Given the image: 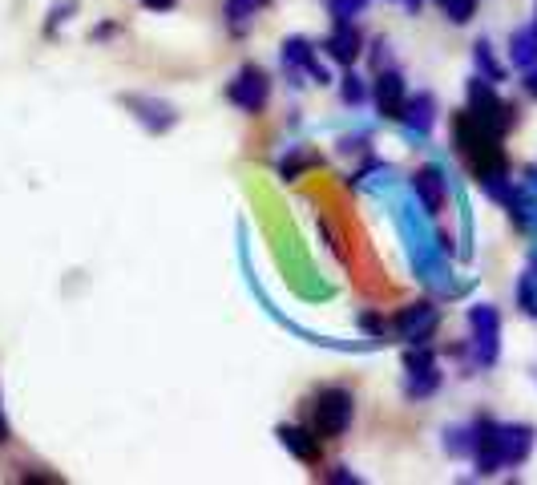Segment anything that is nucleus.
I'll list each match as a JSON object with an SVG mask.
<instances>
[{
	"mask_svg": "<svg viewBox=\"0 0 537 485\" xmlns=\"http://www.w3.org/2000/svg\"><path fill=\"white\" fill-rule=\"evenodd\" d=\"M283 65H287V69H303L311 81L328 85V69L315 61V53H311V45H307L303 37H291V41H283Z\"/></svg>",
	"mask_w": 537,
	"mask_h": 485,
	"instance_id": "10",
	"label": "nucleus"
},
{
	"mask_svg": "<svg viewBox=\"0 0 537 485\" xmlns=\"http://www.w3.org/2000/svg\"><path fill=\"white\" fill-rule=\"evenodd\" d=\"M400 118L408 122V130H412V134H428V130H433V118H437V102H433V93H416V97H408Z\"/></svg>",
	"mask_w": 537,
	"mask_h": 485,
	"instance_id": "14",
	"label": "nucleus"
},
{
	"mask_svg": "<svg viewBox=\"0 0 537 485\" xmlns=\"http://www.w3.org/2000/svg\"><path fill=\"white\" fill-rule=\"evenodd\" d=\"M360 328H364V332H372V336H384V320H380V316H364V320H360Z\"/></svg>",
	"mask_w": 537,
	"mask_h": 485,
	"instance_id": "24",
	"label": "nucleus"
},
{
	"mask_svg": "<svg viewBox=\"0 0 537 485\" xmlns=\"http://www.w3.org/2000/svg\"><path fill=\"white\" fill-rule=\"evenodd\" d=\"M533 429L529 425H497V421H477V473H497L501 465H521L529 457Z\"/></svg>",
	"mask_w": 537,
	"mask_h": 485,
	"instance_id": "1",
	"label": "nucleus"
},
{
	"mask_svg": "<svg viewBox=\"0 0 537 485\" xmlns=\"http://www.w3.org/2000/svg\"><path fill=\"white\" fill-rule=\"evenodd\" d=\"M424 5V0H408V9H420Z\"/></svg>",
	"mask_w": 537,
	"mask_h": 485,
	"instance_id": "28",
	"label": "nucleus"
},
{
	"mask_svg": "<svg viewBox=\"0 0 537 485\" xmlns=\"http://www.w3.org/2000/svg\"><path fill=\"white\" fill-rule=\"evenodd\" d=\"M267 5V0H227V17L235 29H243L247 21H255V13Z\"/></svg>",
	"mask_w": 537,
	"mask_h": 485,
	"instance_id": "19",
	"label": "nucleus"
},
{
	"mask_svg": "<svg viewBox=\"0 0 537 485\" xmlns=\"http://www.w3.org/2000/svg\"><path fill=\"white\" fill-rule=\"evenodd\" d=\"M142 5H146V9H154V13H166V9H174V5H178V0H142Z\"/></svg>",
	"mask_w": 537,
	"mask_h": 485,
	"instance_id": "25",
	"label": "nucleus"
},
{
	"mask_svg": "<svg viewBox=\"0 0 537 485\" xmlns=\"http://www.w3.org/2000/svg\"><path fill=\"white\" fill-rule=\"evenodd\" d=\"M404 102H408V89H404V77L396 69L380 73L376 77V106L384 118H400L404 114Z\"/></svg>",
	"mask_w": 537,
	"mask_h": 485,
	"instance_id": "9",
	"label": "nucleus"
},
{
	"mask_svg": "<svg viewBox=\"0 0 537 485\" xmlns=\"http://www.w3.org/2000/svg\"><path fill=\"white\" fill-rule=\"evenodd\" d=\"M441 388V372H437V356L428 352L424 344H412V352L404 356V393L424 401V397H433Z\"/></svg>",
	"mask_w": 537,
	"mask_h": 485,
	"instance_id": "5",
	"label": "nucleus"
},
{
	"mask_svg": "<svg viewBox=\"0 0 537 485\" xmlns=\"http://www.w3.org/2000/svg\"><path fill=\"white\" fill-rule=\"evenodd\" d=\"M324 49H328V57H332V61H340V65H352V61L360 57V33L352 29V21L336 25V29L328 33Z\"/></svg>",
	"mask_w": 537,
	"mask_h": 485,
	"instance_id": "13",
	"label": "nucleus"
},
{
	"mask_svg": "<svg viewBox=\"0 0 537 485\" xmlns=\"http://www.w3.org/2000/svg\"><path fill=\"white\" fill-rule=\"evenodd\" d=\"M437 324H441V312L433 308V304H408L400 316H396V336L404 340V344H428V336L437 332Z\"/></svg>",
	"mask_w": 537,
	"mask_h": 485,
	"instance_id": "8",
	"label": "nucleus"
},
{
	"mask_svg": "<svg viewBox=\"0 0 537 485\" xmlns=\"http://www.w3.org/2000/svg\"><path fill=\"white\" fill-rule=\"evenodd\" d=\"M319 437L315 429H299V425H283L279 429V445L287 449V453H295L299 461H319Z\"/></svg>",
	"mask_w": 537,
	"mask_h": 485,
	"instance_id": "12",
	"label": "nucleus"
},
{
	"mask_svg": "<svg viewBox=\"0 0 537 485\" xmlns=\"http://www.w3.org/2000/svg\"><path fill=\"white\" fill-rule=\"evenodd\" d=\"M525 89H529V93H533V97H537V65H533V69H529V77H525Z\"/></svg>",
	"mask_w": 537,
	"mask_h": 485,
	"instance_id": "26",
	"label": "nucleus"
},
{
	"mask_svg": "<svg viewBox=\"0 0 537 485\" xmlns=\"http://www.w3.org/2000/svg\"><path fill=\"white\" fill-rule=\"evenodd\" d=\"M340 93H344V102H348V106H360V102H364V97H368V89H364V81H360L356 73H348V77H344Z\"/></svg>",
	"mask_w": 537,
	"mask_h": 485,
	"instance_id": "23",
	"label": "nucleus"
},
{
	"mask_svg": "<svg viewBox=\"0 0 537 485\" xmlns=\"http://www.w3.org/2000/svg\"><path fill=\"white\" fill-rule=\"evenodd\" d=\"M469 328H473L477 364H481V368L497 364V352H501V316H497V308H489V304L469 308Z\"/></svg>",
	"mask_w": 537,
	"mask_h": 485,
	"instance_id": "6",
	"label": "nucleus"
},
{
	"mask_svg": "<svg viewBox=\"0 0 537 485\" xmlns=\"http://www.w3.org/2000/svg\"><path fill=\"white\" fill-rule=\"evenodd\" d=\"M130 110H142L138 118H142L150 130H170V126H174V110L162 106V102H150V97H130Z\"/></svg>",
	"mask_w": 537,
	"mask_h": 485,
	"instance_id": "16",
	"label": "nucleus"
},
{
	"mask_svg": "<svg viewBox=\"0 0 537 485\" xmlns=\"http://www.w3.org/2000/svg\"><path fill=\"white\" fill-rule=\"evenodd\" d=\"M441 9H445V17H449V21L465 25V21L477 13V0H441Z\"/></svg>",
	"mask_w": 537,
	"mask_h": 485,
	"instance_id": "21",
	"label": "nucleus"
},
{
	"mask_svg": "<svg viewBox=\"0 0 537 485\" xmlns=\"http://www.w3.org/2000/svg\"><path fill=\"white\" fill-rule=\"evenodd\" d=\"M364 5H368V0H328V13L336 17V25H344V21L360 17V13H364Z\"/></svg>",
	"mask_w": 537,
	"mask_h": 485,
	"instance_id": "20",
	"label": "nucleus"
},
{
	"mask_svg": "<svg viewBox=\"0 0 537 485\" xmlns=\"http://www.w3.org/2000/svg\"><path fill=\"white\" fill-rule=\"evenodd\" d=\"M9 441V421H5V413H0V445Z\"/></svg>",
	"mask_w": 537,
	"mask_h": 485,
	"instance_id": "27",
	"label": "nucleus"
},
{
	"mask_svg": "<svg viewBox=\"0 0 537 485\" xmlns=\"http://www.w3.org/2000/svg\"><path fill=\"white\" fill-rule=\"evenodd\" d=\"M453 142L461 150V158L469 162L473 178H485V174H497L505 170V150H501V138L493 130H485L469 110L453 118Z\"/></svg>",
	"mask_w": 537,
	"mask_h": 485,
	"instance_id": "2",
	"label": "nucleus"
},
{
	"mask_svg": "<svg viewBox=\"0 0 537 485\" xmlns=\"http://www.w3.org/2000/svg\"><path fill=\"white\" fill-rule=\"evenodd\" d=\"M469 114H473L485 130H493L497 138L513 126V106H505V102H501L497 89H493V81H485V77L469 81Z\"/></svg>",
	"mask_w": 537,
	"mask_h": 485,
	"instance_id": "4",
	"label": "nucleus"
},
{
	"mask_svg": "<svg viewBox=\"0 0 537 485\" xmlns=\"http://www.w3.org/2000/svg\"><path fill=\"white\" fill-rule=\"evenodd\" d=\"M509 57H513L517 69H533V65H537V21H533L529 29H521V33H513Z\"/></svg>",
	"mask_w": 537,
	"mask_h": 485,
	"instance_id": "15",
	"label": "nucleus"
},
{
	"mask_svg": "<svg viewBox=\"0 0 537 485\" xmlns=\"http://www.w3.org/2000/svg\"><path fill=\"white\" fill-rule=\"evenodd\" d=\"M473 61H477V69H481V77H485V81H493V85H497V81H505V69L497 65V57H493L489 41H477V45H473Z\"/></svg>",
	"mask_w": 537,
	"mask_h": 485,
	"instance_id": "17",
	"label": "nucleus"
},
{
	"mask_svg": "<svg viewBox=\"0 0 537 485\" xmlns=\"http://www.w3.org/2000/svg\"><path fill=\"white\" fill-rule=\"evenodd\" d=\"M412 186H416V194H420V203H424V211H428V215H437V211L445 207V178H441V170H437V166L416 170Z\"/></svg>",
	"mask_w": 537,
	"mask_h": 485,
	"instance_id": "11",
	"label": "nucleus"
},
{
	"mask_svg": "<svg viewBox=\"0 0 537 485\" xmlns=\"http://www.w3.org/2000/svg\"><path fill=\"white\" fill-rule=\"evenodd\" d=\"M227 97H231V106H239L243 114H259L267 106V97H271V81L259 65H243L239 77L227 85Z\"/></svg>",
	"mask_w": 537,
	"mask_h": 485,
	"instance_id": "7",
	"label": "nucleus"
},
{
	"mask_svg": "<svg viewBox=\"0 0 537 485\" xmlns=\"http://www.w3.org/2000/svg\"><path fill=\"white\" fill-rule=\"evenodd\" d=\"M517 304H521L525 316L537 320V271H525V275L517 279Z\"/></svg>",
	"mask_w": 537,
	"mask_h": 485,
	"instance_id": "18",
	"label": "nucleus"
},
{
	"mask_svg": "<svg viewBox=\"0 0 537 485\" xmlns=\"http://www.w3.org/2000/svg\"><path fill=\"white\" fill-rule=\"evenodd\" d=\"M352 393L348 388H324V393H315L311 401V429L319 437H340L348 425H352Z\"/></svg>",
	"mask_w": 537,
	"mask_h": 485,
	"instance_id": "3",
	"label": "nucleus"
},
{
	"mask_svg": "<svg viewBox=\"0 0 537 485\" xmlns=\"http://www.w3.org/2000/svg\"><path fill=\"white\" fill-rule=\"evenodd\" d=\"M315 162H319L315 154H291V158H283V162H279V174L291 182V178H299V174H303L307 166H315Z\"/></svg>",
	"mask_w": 537,
	"mask_h": 485,
	"instance_id": "22",
	"label": "nucleus"
}]
</instances>
